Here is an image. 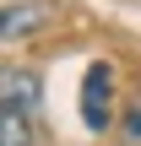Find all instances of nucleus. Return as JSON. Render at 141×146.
<instances>
[{
  "label": "nucleus",
  "instance_id": "obj_1",
  "mask_svg": "<svg viewBox=\"0 0 141 146\" xmlns=\"http://www.w3.org/2000/svg\"><path fill=\"white\" fill-rule=\"evenodd\" d=\"M60 22V5L54 0H5L0 5V43H22V38H38L43 27Z\"/></svg>",
  "mask_w": 141,
  "mask_h": 146
},
{
  "label": "nucleus",
  "instance_id": "obj_2",
  "mask_svg": "<svg viewBox=\"0 0 141 146\" xmlns=\"http://www.w3.org/2000/svg\"><path fill=\"white\" fill-rule=\"evenodd\" d=\"M82 125L87 130H109L114 125V70L103 60H92L87 76H82Z\"/></svg>",
  "mask_w": 141,
  "mask_h": 146
},
{
  "label": "nucleus",
  "instance_id": "obj_3",
  "mask_svg": "<svg viewBox=\"0 0 141 146\" xmlns=\"http://www.w3.org/2000/svg\"><path fill=\"white\" fill-rule=\"evenodd\" d=\"M38 98H43L38 70H27V65H0V108H22V114H33Z\"/></svg>",
  "mask_w": 141,
  "mask_h": 146
},
{
  "label": "nucleus",
  "instance_id": "obj_4",
  "mask_svg": "<svg viewBox=\"0 0 141 146\" xmlns=\"http://www.w3.org/2000/svg\"><path fill=\"white\" fill-rule=\"evenodd\" d=\"M0 146H33V119L22 108H0Z\"/></svg>",
  "mask_w": 141,
  "mask_h": 146
},
{
  "label": "nucleus",
  "instance_id": "obj_5",
  "mask_svg": "<svg viewBox=\"0 0 141 146\" xmlns=\"http://www.w3.org/2000/svg\"><path fill=\"white\" fill-rule=\"evenodd\" d=\"M120 141H125V146H141V92L120 108Z\"/></svg>",
  "mask_w": 141,
  "mask_h": 146
}]
</instances>
